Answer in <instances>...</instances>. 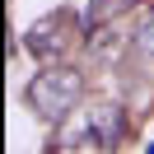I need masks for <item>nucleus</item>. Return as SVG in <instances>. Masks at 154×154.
Returning a JSON list of instances; mask_svg holds the SVG:
<instances>
[{
	"mask_svg": "<svg viewBox=\"0 0 154 154\" xmlns=\"http://www.w3.org/2000/svg\"><path fill=\"white\" fill-rule=\"evenodd\" d=\"M84 38H89L84 14H75V10H51V14H42V19H33L23 28V47L42 66H61L75 51V42H84Z\"/></svg>",
	"mask_w": 154,
	"mask_h": 154,
	"instance_id": "1",
	"label": "nucleus"
},
{
	"mask_svg": "<svg viewBox=\"0 0 154 154\" xmlns=\"http://www.w3.org/2000/svg\"><path fill=\"white\" fill-rule=\"evenodd\" d=\"M79 94H84V75H79L75 66H47L28 84V107L42 117V122L61 126L70 117V107L79 103Z\"/></svg>",
	"mask_w": 154,
	"mask_h": 154,
	"instance_id": "2",
	"label": "nucleus"
},
{
	"mask_svg": "<svg viewBox=\"0 0 154 154\" xmlns=\"http://www.w3.org/2000/svg\"><path fill=\"white\" fill-rule=\"evenodd\" d=\"M84 131H89V140H94L98 149H117V145L126 140V107L112 103V98L94 103L84 112Z\"/></svg>",
	"mask_w": 154,
	"mask_h": 154,
	"instance_id": "3",
	"label": "nucleus"
},
{
	"mask_svg": "<svg viewBox=\"0 0 154 154\" xmlns=\"http://www.w3.org/2000/svg\"><path fill=\"white\" fill-rule=\"evenodd\" d=\"M126 42H131V33L117 28V19H112V23H89L84 56H89V61H98V66H107V61H117V56L126 51Z\"/></svg>",
	"mask_w": 154,
	"mask_h": 154,
	"instance_id": "4",
	"label": "nucleus"
},
{
	"mask_svg": "<svg viewBox=\"0 0 154 154\" xmlns=\"http://www.w3.org/2000/svg\"><path fill=\"white\" fill-rule=\"evenodd\" d=\"M131 47L140 56H154V5H135V23H131Z\"/></svg>",
	"mask_w": 154,
	"mask_h": 154,
	"instance_id": "5",
	"label": "nucleus"
},
{
	"mask_svg": "<svg viewBox=\"0 0 154 154\" xmlns=\"http://www.w3.org/2000/svg\"><path fill=\"white\" fill-rule=\"evenodd\" d=\"M135 0H89V23H112L122 10H131Z\"/></svg>",
	"mask_w": 154,
	"mask_h": 154,
	"instance_id": "6",
	"label": "nucleus"
},
{
	"mask_svg": "<svg viewBox=\"0 0 154 154\" xmlns=\"http://www.w3.org/2000/svg\"><path fill=\"white\" fill-rule=\"evenodd\" d=\"M145 154H154V145H149V149H145Z\"/></svg>",
	"mask_w": 154,
	"mask_h": 154,
	"instance_id": "7",
	"label": "nucleus"
}]
</instances>
